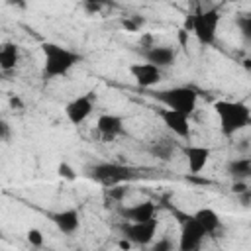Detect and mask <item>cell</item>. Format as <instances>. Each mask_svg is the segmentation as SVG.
I'll return each instance as SVG.
<instances>
[{
	"label": "cell",
	"instance_id": "cell-1",
	"mask_svg": "<svg viewBox=\"0 0 251 251\" xmlns=\"http://www.w3.org/2000/svg\"><path fill=\"white\" fill-rule=\"evenodd\" d=\"M41 55H43V69H41L43 78L67 76L82 61V57L76 51L63 47L59 43H53V41L41 43Z\"/></svg>",
	"mask_w": 251,
	"mask_h": 251
},
{
	"label": "cell",
	"instance_id": "cell-2",
	"mask_svg": "<svg viewBox=\"0 0 251 251\" xmlns=\"http://www.w3.org/2000/svg\"><path fill=\"white\" fill-rule=\"evenodd\" d=\"M214 114L220 122V131L224 137H231L237 131L245 129L251 122V110L245 102L239 100H216Z\"/></svg>",
	"mask_w": 251,
	"mask_h": 251
},
{
	"label": "cell",
	"instance_id": "cell-3",
	"mask_svg": "<svg viewBox=\"0 0 251 251\" xmlns=\"http://www.w3.org/2000/svg\"><path fill=\"white\" fill-rule=\"evenodd\" d=\"M222 22V14L216 6L198 8L190 16V31L198 39L200 45H212L216 41V33Z\"/></svg>",
	"mask_w": 251,
	"mask_h": 251
},
{
	"label": "cell",
	"instance_id": "cell-4",
	"mask_svg": "<svg viewBox=\"0 0 251 251\" xmlns=\"http://www.w3.org/2000/svg\"><path fill=\"white\" fill-rule=\"evenodd\" d=\"M153 98L161 102L165 108L178 110L188 116L196 110V104H198V92L192 86H171L165 90H157L153 92Z\"/></svg>",
	"mask_w": 251,
	"mask_h": 251
},
{
	"label": "cell",
	"instance_id": "cell-5",
	"mask_svg": "<svg viewBox=\"0 0 251 251\" xmlns=\"http://www.w3.org/2000/svg\"><path fill=\"white\" fill-rule=\"evenodd\" d=\"M88 176L110 188V186H116V184H126L129 182L131 178H135V171L127 165H122V163H94L90 169H88Z\"/></svg>",
	"mask_w": 251,
	"mask_h": 251
},
{
	"label": "cell",
	"instance_id": "cell-6",
	"mask_svg": "<svg viewBox=\"0 0 251 251\" xmlns=\"http://www.w3.org/2000/svg\"><path fill=\"white\" fill-rule=\"evenodd\" d=\"M178 224H180V235H178V249L180 251H196L202 247V241L206 237V231L200 227V224L194 220L192 214H180L176 212Z\"/></svg>",
	"mask_w": 251,
	"mask_h": 251
},
{
	"label": "cell",
	"instance_id": "cell-7",
	"mask_svg": "<svg viewBox=\"0 0 251 251\" xmlns=\"http://www.w3.org/2000/svg\"><path fill=\"white\" fill-rule=\"evenodd\" d=\"M159 229V220L149 218L143 222H124L122 224V233L126 239L131 241V245H149Z\"/></svg>",
	"mask_w": 251,
	"mask_h": 251
},
{
	"label": "cell",
	"instance_id": "cell-8",
	"mask_svg": "<svg viewBox=\"0 0 251 251\" xmlns=\"http://www.w3.org/2000/svg\"><path fill=\"white\" fill-rule=\"evenodd\" d=\"M94 104H96V96H92V92H86L82 96L73 98L65 106V116L73 126H80L90 118V114L94 110Z\"/></svg>",
	"mask_w": 251,
	"mask_h": 251
},
{
	"label": "cell",
	"instance_id": "cell-9",
	"mask_svg": "<svg viewBox=\"0 0 251 251\" xmlns=\"http://www.w3.org/2000/svg\"><path fill=\"white\" fill-rule=\"evenodd\" d=\"M159 118L165 124V127L176 135L178 139H188L190 137V116L178 110H171V108H163L159 110Z\"/></svg>",
	"mask_w": 251,
	"mask_h": 251
},
{
	"label": "cell",
	"instance_id": "cell-10",
	"mask_svg": "<svg viewBox=\"0 0 251 251\" xmlns=\"http://www.w3.org/2000/svg\"><path fill=\"white\" fill-rule=\"evenodd\" d=\"M129 75L141 88H151L163 80V69L155 67L153 63H133L129 65Z\"/></svg>",
	"mask_w": 251,
	"mask_h": 251
},
{
	"label": "cell",
	"instance_id": "cell-11",
	"mask_svg": "<svg viewBox=\"0 0 251 251\" xmlns=\"http://www.w3.org/2000/svg\"><path fill=\"white\" fill-rule=\"evenodd\" d=\"M118 214L122 216L124 222H143L149 218H155L157 214V204L153 200H143L131 206H120Z\"/></svg>",
	"mask_w": 251,
	"mask_h": 251
},
{
	"label": "cell",
	"instance_id": "cell-12",
	"mask_svg": "<svg viewBox=\"0 0 251 251\" xmlns=\"http://www.w3.org/2000/svg\"><path fill=\"white\" fill-rule=\"evenodd\" d=\"M49 218L55 224V227L65 235H73L80 227V214L76 208H65L59 212H53V214H49Z\"/></svg>",
	"mask_w": 251,
	"mask_h": 251
},
{
	"label": "cell",
	"instance_id": "cell-13",
	"mask_svg": "<svg viewBox=\"0 0 251 251\" xmlns=\"http://www.w3.org/2000/svg\"><path fill=\"white\" fill-rule=\"evenodd\" d=\"M184 157H186V167L192 175L202 173L212 157V149L206 145H186L184 147Z\"/></svg>",
	"mask_w": 251,
	"mask_h": 251
},
{
	"label": "cell",
	"instance_id": "cell-14",
	"mask_svg": "<svg viewBox=\"0 0 251 251\" xmlns=\"http://www.w3.org/2000/svg\"><path fill=\"white\" fill-rule=\"evenodd\" d=\"M143 57L147 63H153L159 69H167L171 65H175L176 61V49L171 45H151L147 49H143Z\"/></svg>",
	"mask_w": 251,
	"mask_h": 251
},
{
	"label": "cell",
	"instance_id": "cell-15",
	"mask_svg": "<svg viewBox=\"0 0 251 251\" xmlns=\"http://www.w3.org/2000/svg\"><path fill=\"white\" fill-rule=\"evenodd\" d=\"M96 131L106 137V139H114L124 131V120L118 114H100L96 120Z\"/></svg>",
	"mask_w": 251,
	"mask_h": 251
},
{
	"label": "cell",
	"instance_id": "cell-16",
	"mask_svg": "<svg viewBox=\"0 0 251 251\" xmlns=\"http://www.w3.org/2000/svg\"><path fill=\"white\" fill-rule=\"evenodd\" d=\"M18 63H20V47L14 41L0 43V71L10 73L18 67Z\"/></svg>",
	"mask_w": 251,
	"mask_h": 251
},
{
	"label": "cell",
	"instance_id": "cell-17",
	"mask_svg": "<svg viewBox=\"0 0 251 251\" xmlns=\"http://www.w3.org/2000/svg\"><path fill=\"white\" fill-rule=\"evenodd\" d=\"M192 216L200 224V227L206 231V235H212V233L218 231V227H220V216H218L216 210H212V208H198Z\"/></svg>",
	"mask_w": 251,
	"mask_h": 251
},
{
	"label": "cell",
	"instance_id": "cell-18",
	"mask_svg": "<svg viewBox=\"0 0 251 251\" xmlns=\"http://www.w3.org/2000/svg\"><path fill=\"white\" fill-rule=\"evenodd\" d=\"M226 173L231 180H249L251 176V159L249 157H235L227 163Z\"/></svg>",
	"mask_w": 251,
	"mask_h": 251
},
{
	"label": "cell",
	"instance_id": "cell-19",
	"mask_svg": "<svg viewBox=\"0 0 251 251\" xmlns=\"http://www.w3.org/2000/svg\"><path fill=\"white\" fill-rule=\"evenodd\" d=\"M173 151H175V145H173V143H169L167 139L157 141V143L151 147V153H153L155 157L163 159V161H169V159L173 157Z\"/></svg>",
	"mask_w": 251,
	"mask_h": 251
},
{
	"label": "cell",
	"instance_id": "cell-20",
	"mask_svg": "<svg viewBox=\"0 0 251 251\" xmlns=\"http://www.w3.org/2000/svg\"><path fill=\"white\" fill-rule=\"evenodd\" d=\"M57 175H59L63 180H75V178H76V171H75L73 165L67 163V161H61V163L57 165Z\"/></svg>",
	"mask_w": 251,
	"mask_h": 251
},
{
	"label": "cell",
	"instance_id": "cell-21",
	"mask_svg": "<svg viewBox=\"0 0 251 251\" xmlns=\"http://www.w3.org/2000/svg\"><path fill=\"white\" fill-rule=\"evenodd\" d=\"M25 239H27V243H29V245H33V247H41V245L45 243L43 231H41V229H37V227H31V229H27V233H25Z\"/></svg>",
	"mask_w": 251,
	"mask_h": 251
},
{
	"label": "cell",
	"instance_id": "cell-22",
	"mask_svg": "<svg viewBox=\"0 0 251 251\" xmlns=\"http://www.w3.org/2000/svg\"><path fill=\"white\" fill-rule=\"evenodd\" d=\"M126 194H127V186L126 184H116V186L108 188V196L114 198V200H124Z\"/></svg>",
	"mask_w": 251,
	"mask_h": 251
},
{
	"label": "cell",
	"instance_id": "cell-23",
	"mask_svg": "<svg viewBox=\"0 0 251 251\" xmlns=\"http://www.w3.org/2000/svg\"><path fill=\"white\" fill-rule=\"evenodd\" d=\"M10 137H12V126L4 120V118H0V141H10Z\"/></svg>",
	"mask_w": 251,
	"mask_h": 251
},
{
	"label": "cell",
	"instance_id": "cell-24",
	"mask_svg": "<svg viewBox=\"0 0 251 251\" xmlns=\"http://www.w3.org/2000/svg\"><path fill=\"white\" fill-rule=\"evenodd\" d=\"M237 25H239V29H241V33H243L245 37L251 35V18H249V16H241V18L237 20Z\"/></svg>",
	"mask_w": 251,
	"mask_h": 251
},
{
	"label": "cell",
	"instance_id": "cell-25",
	"mask_svg": "<svg viewBox=\"0 0 251 251\" xmlns=\"http://www.w3.org/2000/svg\"><path fill=\"white\" fill-rule=\"evenodd\" d=\"M122 25L126 27V29H129V31H137L139 29V25H143V20H139V18H127V20H124L122 22Z\"/></svg>",
	"mask_w": 251,
	"mask_h": 251
},
{
	"label": "cell",
	"instance_id": "cell-26",
	"mask_svg": "<svg viewBox=\"0 0 251 251\" xmlns=\"http://www.w3.org/2000/svg\"><path fill=\"white\" fill-rule=\"evenodd\" d=\"M8 106H10L12 110H24V108H25L24 100H22L18 94H10V96H8Z\"/></svg>",
	"mask_w": 251,
	"mask_h": 251
},
{
	"label": "cell",
	"instance_id": "cell-27",
	"mask_svg": "<svg viewBox=\"0 0 251 251\" xmlns=\"http://www.w3.org/2000/svg\"><path fill=\"white\" fill-rule=\"evenodd\" d=\"M245 190H249V182L247 180H233V184H231V192L237 196V194H241V192H245Z\"/></svg>",
	"mask_w": 251,
	"mask_h": 251
},
{
	"label": "cell",
	"instance_id": "cell-28",
	"mask_svg": "<svg viewBox=\"0 0 251 251\" xmlns=\"http://www.w3.org/2000/svg\"><path fill=\"white\" fill-rule=\"evenodd\" d=\"M173 249V243L165 237V239H159L155 245H153V251H171Z\"/></svg>",
	"mask_w": 251,
	"mask_h": 251
},
{
	"label": "cell",
	"instance_id": "cell-29",
	"mask_svg": "<svg viewBox=\"0 0 251 251\" xmlns=\"http://www.w3.org/2000/svg\"><path fill=\"white\" fill-rule=\"evenodd\" d=\"M4 2L10 8H18V10H25L27 8V0H4Z\"/></svg>",
	"mask_w": 251,
	"mask_h": 251
},
{
	"label": "cell",
	"instance_id": "cell-30",
	"mask_svg": "<svg viewBox=\"0 0 251 251\" xmlns=\"http://www.w3.org/2000/svg\"><path fill=\"white\" fill-rule=\"evenodd\" d=\"M237 198H239L241 206H243V208H247V206H249V200H251V188H249V190H245V192H241V194H237Z\"/></svg>",
	"mask_w": 251,
	"mask_h": 251
},
{
	"label": "cell",
	"instance_id": "cell-31",
	"mask_svg": "<svg viewBox=\"0 0 251 251\" xmlns=\"http://www.w3.org/2000/svg\"><path fill=\"white\" fill-rule=\"evenodd\" d=\"M118 247H120V249H129V247H131V241H129V239H122V241L118 243Z\"/></svg>",
	"mask_w": 251,
	"mask_h": 251
},
{
	"label": "cell",
	"instance_id": "cell-32",
	"mask_svg": "<svg viewBox=\"0 0 251 251\" xmlns=\"http://www.w3.org/2000/svg\"><path fill=\"white\" fill-rule=\"evenodd\" d=\"M84 2H102V0H84Z\"/></svg>",
	"mask_w": 251,
	"mask_h": 251
},
{
	"label": "cell",
	"instance_id": "cell-33",
	"mask_svg": "<svg viewBox=\"0 0 251 251\" xmlns=\"http://www.w3.org/2000/svg\"><path fill=\"white\" fill-rule=\"evenodd\" d=\"M2 76H4V73H2V71H0V80H2Z\"/></svg>",
	"mask_w": 251,
	"mask_h": 251
}]
</instances>
